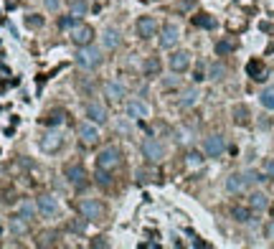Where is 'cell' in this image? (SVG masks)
I'll use <instances>...</instances> for the list:
<instances>
[{
  "mask_svg": "<svg viewBox=\"0 0 274 249\" xmlns=\"http://www.w3.org/2000/svg\"><path fill=\"white\" fill-rule=\"evenodd\" d=\"M87 117L94 125H104L107 122V109H104V104H99V102H89L87 104Z\"/></svg>",
  "mask_w": 274,
  "mask_h": 249,
  "instance_id": "14",
  "label": "cell"
},
{
  "mask_svg": "<svg viewBox=\"0 0 274 249\" xmlns=\"http://www.w3.org/2000/svg\"><path fill=\"white\" fill-rule=\"evenodd\" d=\"M178 38H180V28L175 23H165L163 26V31H160V46L163 49H173L178 43Z\"/></svg>",
  "mask_w": 274,
  "mask_h": 249,
  "instance_id": "5",
  "label": "cell"
},
{
  "mask_svg": "<svg viewBox=\"0 0 274 249\" xmlns=\"http://www.w3.org/2000/svg\"><path fill=\"white\" fill-rule=\"evenodd\" d=\"M92 38H94V28H92V26H84V23L74 26V31H71V41L76 43V46H89Z\"/></svg>",
  "mask_w": 274,
  "mask_h": 249,
  "instance_id": "7",
  "label": "cell"
},
{
  "mask_svg": "<svg viewBox=\"0 0 274 249\" xmlns=\"http://www.w3.org/2000/svg\"><path fill=\"white\" fill-rule=\"evenodd\" d=\"M196 102H198V92H196V89H188V92H183V97L178 99V107L188 109V107H193Z\"/></svg>",
  "mask_w": 274,
  "mask_h": 249,
  "instance_id": "21",
  "label": "cell"
},
{
  "mask_svg": "<svg viewBox=\"0 0 274 249\" xmlns=\"http://www.w3.org/2000/svg\"><path fill=\"white\" fill-rule=\"evenodd\" d=\"M234 122H236V125H246V122H249V109H246L244 104H236V107H234Z\"/></svg>",
  "mask_w": 274,
  "mask_h": 249,
  "instance_id": "27",
  "label": "cell"
},
{
  "mask_svg": "<svg viewBox=\"0 0 274 249\" xmlns=\"http://www.w3.org/2000/svg\"><path fill=\"white\" fill-rule=\"evenodd\" d=\"M147 115H150V107H147L142 99H130V102H127V117H132V120H145Z\"/></svg>",
  "mask_w": 274,
  "mask_h": 249,
  "instance_id": "15",
  "label": "cell"
},
{
  "mask_svg": "<svg viewBox=\"0 0 274 249\" xmlns=\"http://www.w3.org/2000/svg\"><path fill=\"white\" fill-rule=\"evenodd\" d=\"M234 49H236V43H234V41H219V43H216V54H219V56L231 54Z\"/></svg>",
  "mask_w": 274,
  "mask_h": 249,
  "instance_id": "30",
  "label": "cell"
},
{
  "mask_svg": "<svg viewBox=\"0 0 274 249\" xmlns=\"http://www.w3.org/2000/svg\"><path fill=\"white\" fill-rule=\"evenodd\" d=\"M64 175L69 178V183L76 186V188H84V186H87V170H84L81 166H66Z\"/></svg>",
  "mask_w": 274,
  "mask_h": 249,
  "instance_id": "11",
  "label": "cell"
},
{
  "mask_svg": "<svg viewBox=\"0 0 274 249\" xmlns=\"http://www.w3.org/2000/svg\"><path fill=\"white\" fill-rule=\"evenodd\" d=\"M79 211H81V216H87L89 221H94V219H99V214H102V206L94 201V198H84L81 203H79Z\"/></svg>",
  "mask_w": 274,
  "mask_h": 249,
  "instance_id": "16",
  "label": "cell"
},
{
  "mask_svg": "<svg viewBox=\"0 0 274 249\" xmlns=\"http://www.w3.org/2000/svg\"><path fill=\"white\" fill-rule=\"evenodd\" d=\"M26 23H28L31 28H41V26H44V18H41V15H28Z\"/></svg>",
  "mask_w": 274,
  "mask_h": 249,
  "instance_id": "38",
  "label": "cell"
},
{
  "mask_svg": "<svg viewBox=\"0 0 274 249\" xmlns=\"http://www.w3.org/2000/svg\"><path fill=\"white\" fill-rule=\"evenodd\" d=\"M135 28H137L140 38H153L158 33V20L153 15H142V18H137V26Z\"/></svg>",
  "mask_w": 274,
  "mask_h": 249,
  "instance_id": "6",
  "label": "cell"
},
{
  "mask_svg": "<svg viewBox=\"0 0 274 249\" xmlns=\"http://www.w3.org/2000/svg\"><path fill=\"white\" fill-rule=\"evenodd\" d=\"M203 79H206V74H203V69L198 66V69L193 72V82H203Z\"/></svg>",
  "mask_w": 274,
  "mask_h": 249,
  "instance_id": "42",
  "label": "cell"
},
{
  "mask_svg": "<svg viewBox=\"0 0 274 249\" xmlns=\"http://www.w3.org/2000/svg\"><path fill=\"white\" fill-rule=\"evenodd\" d=\"M61 145H64V138H61V132H56V130L46 132L44 138H41V150L44 153H56Z\"/></svg>",
  "mask_w": 274,
  "mask_h": 249,
  "instance_id": "10",
  "label": "cell"
},
{
  "mask_svg": "<svg viewBox=\"0 0 274 249\" xmlns=\"http://www.w3.org/2000/svg\"><path fill=\"white\" fill-rule=\"evenodd\" d=\"M36 206H38V211L44 214L46 219H51V216H56V211H58V201H56V196H41L38 201H36Z\"/></svg>",
  "mask_w": 274,
  "mask_h": 249,
  "instance_id": "12",
  "label": "cell"
},
{
  "mask_svg": "<svg viewBox=\"0 0 274 249\" xmlns=\"http://www.w3.org/2000/svg\"><path fill=\"white\" fill-rule=\"evenodd\" d=\"M145 74H147V77L160 74V61H158V59H147V64H145Z\"/></svg>",
  "mask_w": 274,
  "mask_h": 249,
  "instance_id": "31",
  "label": "cell"
},
{
  "mask_svg": "<svg viewBox=\"0 0 274 249\" xmlns=\"http://www.w3.org/2000/svg\"><path fill=\"white\" fill-rule=\"evenodd\" d=\"M104 94H107L112 102H119V99H124V94H127V89H124V84H122V82L110 79V82H104Z\"/></svg>",
  "mask_w": 274,
  "mask_h": 249,
  "instance_id": "13",
  "label": "cell"
},
{
  "mask_svg": "<svg viewBox=\"0 0 274 249\" xmlns=\"http://www.w3.org/2000/svg\"><path fill=\"white\" fill-rule=\"evenodd\" d=\"M102 43H104V49H117L119 46V31L107 28V31L102 33Z\"/></svg>",
  "mask_w": 274,
  "mask_h": 249,
  "instance_id": "20",
  "label": "cell"
},
{
  "mask_svg": "<svg viewBox=\"0 0 274 249\" xmlns=\"http://www.w3.org/2000/svg\"><path fill=\"white\" fill-rule=\"evenodd\" d=\"M246 74L254 79V82H264V79H267V69L262 66V61H257V59L246 64Z\"/></svg>",
  "mask_w": 274,
  "mask_h": 249,
  "instance_id": "19",
  "label": "cell"
},
{
  "mask_svg": "<svg viewBox=\"0 0 274 249\" xmlns=\"http://www.w3.org/2000/svg\"><path fill=\"white\" fill-rule=\"evenodd\" d=\"M140 150H142V158H145L147 163H160L163 158H165V148L155 138H145L142 145H140Z\"/></svg>",
  "mask_w": 274,
  "mask_h": 249,
  "instance_id": "2",
  "label": "cell"
},
{
  "mask_svg": "<svg viewBox=\"0 0 274 249\" xmlns=\"http://www.w3.org/2000/svg\"><path fill=\"white\" fill-rule=\"evenodd\" d=\"M193 26H198V28H216V20L211 18V15H196L193 18Z\"/></svg>",
  "mask_w": 274,
  "mask_h": 249,
  "instance_id": "28",
  "label": "cell"
},
{
  "mask_svg": "<svg viewBox=\"0 0 274 249\" xmlns=\"http://www.w3.org/2000/svg\"><path fill=\"white\" fill-rule=\"evenodd\" d=\"M231 216H234L239 224H246V221H251V209H246V206H234V209H231Z\"/></svg>",
  "mask_w": 274,
  "mask_h": 249,
  "instance_id": "24",
  "label": "cell"
},
{
  "mask_svg": "<svg viewBox=\"0 0 274 249\" xmlns=\"http://www.w3.org/2000/svg\"><path fill=\"white\" fill-rule=\"evenodd\" d=\"M71 15H74V18L87 15V3H84V0H79V3H74V5H71Z\"/></svg>",
  "mask_w": 274,
  "mask_h": 249,
  "instance_id": "34",
  "label": "cell"
},
{
  "mask_svg": "<svg viewBox=\"0 0 274 249\" xmlns=\"http://www.w3.org/2000/svg\"><path fill=\"white\" fill-rule=\"evenodd\" d=\"M246 186H249V183H246L244 173H231V175L226 178V191H228V193H241Z\"/></svg>",
  "mask_w": 274,
  "mask_h": 249,
  "instance_id": "17",
  "label": "cell"
},
{
  "mask_svg": "<svg viewBox=\"0 0 274 249\" xmlns=\"http://www.w3.org/2000/svg\"><path fill=\"white\" fill-rule=\"evenodd\" d=\"M87 224H89V219H87V216H81V219H74V221L69 224V229L76 232V234H81V232H87Z\"/></svg>",
  "mask_w": 274,
  "mask_h": 249,
  "instance_id": "29",
  "label": "cell"
},
{
  "mask_svg": "<svg viewBox=\"0 0 274 249\" xmlns=\"http://www.w3.org/2000/svg\"><path fill=\"white\" fill-rule=\"evenodd\" d=\"M79 138H81L84 145H97V143H99V125L84 122V125L79 127Z\"/></svg>",
  "mask_w": 274,
  "mask_h": 249,
  "instance_id": "9",
  "label": "cell"
},
{
  "mask_svg": "<svg viewBox=\"0 0 274 249\" xmlns=\"http://www.w3.org/2000/svg\"><path fill=\"white\" fill-rule=\"evenodd\" d=\"M223 150H226V143H223L221 135H208V138L203 140V153L208 158H221Z\"/></svg>",
  "mask_w": 274,
  "mask_h": 249,
  "instance_id": "4",
  "label": "cell"
},
{
  "mask_svg": "<svg viewBox=\"0 0 274 249\" xmlns=\"http://www.w3.org/2000/svg\"><path fill=\"white\" fill-rule=\"evenodd\" d=\"M259 102L264 109H274V86H267L264 92L259 94Z\"/></svg>",
  "mask_w": 274,
  "mask_h": 249,
  "instance_id": "25",
  "label": "cell"
},
{
  "mask_svg": "<svg viewBox=\"0 0 274 249\" xmlns=\"http://www.w3.org/2000/svg\"><path fill=\"white\" fill-rule=\"evenodd\" d=\"M201 163H203V153H196V150L188 153V166L196 168V166H201Z\"/></svg>",
  "mask_w": 274,
  "mask_h": 249,
  "instance_id": "37",
  "label": "cell"
},
{
  "mask_svg": "<svg viewBox=\"0 0 274 249\" xmlns=\"http://www.w3.org/2000/svg\"><path fill=\"white\" fill-rule=\"evenodd\" d=\"M167 64H170V69L175 74H183V72L191 69V54L188 51H175L170 59H167Z\"/></svg>",
  "mask_w": 274,
  "mask_h": 249,
  "instance_id": "8",
  "label": "cell"
},
{
  "mask_svg": "<svg viewBox=\"0 0 274 249\" xmlns=\"http://www.w3.org/2000/svg\"><path fill=\"white\" fill-rule=\"evenodd\" d=\"M76 64L81 66V69H97V66L102 64V51L94 49L92 43H89V46H79V51H76Z\"/></svg>",
  "mask_w": 274,
  "mask_h": 249,
  "instance_id": "1",
  "label": "cell"
},
{
  "mask_svg": "<svg viewBox=\"0 0 274 249\" xmlns=\"http://www.w3.org/2000/svg\"><path fill=\"white\" fill-rule=\"evenodd\" d=\"M267 206H269V196L267 193L254 191V193L249 196V209L251 211H267Z\"/></svg>",
  "mask_w": 274,
  "mask_h": 249,
  "instance_id": "18",
  "label": "cell"
},
{
  "mask_svg": "<svg viewBox=\"0 0 274 249\" xmlns=\"http://www.w3.org/2000/svg\"><path fill=\"white\" fill-rule=\"evenodd\" d=\"M119 150L117 148H104V150H99L97 153V168H102V170H114L117 166H119Z\"/></svg>",
  "mask_w": 274,
  "mask_h": 249,
  "instance_id": "3",
  "label": "cell"
},
{
  "mask_svg": "<svg viewBox=\"0 0 274 249\" xmlns=\"http://www.w3.org/2000/svg\"><path fill=\"white\" fill-rule=\"evenodd\" d=\"M66 117H64V109H54V112H49V115L44 117V122L46 125H51V127H56V125H61Z\"/></svg>",
  "mask_w": 274,
  "mask_h": 249,
  "instance_id": "26",
  "label": "cell"
},
{
  "mask_svg": "<svg viewBox=\"0 0 274 249\" xmlns=\"http://www.w3.org/2000/svg\"><path fill=\"white\" fill-rule=\"evenodd\" d=\"M97 183L107 188V186L112 183V178H110V170H102V168H99V173H97Z\"/></svg>",
  "mask_w": 274,
  "mask_h": 249,
  "instance_id": "35",
  "label": "cell"
},
{
  "mask_svg": "<svg viewBox=\"0 0 274 249\" xmlns=\"http://www.w3.org/2000/svg\"><path fill=\"white\" fill-rule=\"evenodd\" d=\"M223 74H226V66L223 64H214L211 72H208V79H223Z\"/></svg>",
  "mask_w": 274,
  "mask_h": 249,
  "instance_id": "32",
  "label": "cell"
},
{
  "mask_svg": "<svg viewBox=\"0 0 274 249\" xmlns=\"http://www.w3.org/2000/svg\"><path fill=\"white\" fill-rule=\"evenodd\" d=\"M264 234H267V239H274V221H269V224H267Z\"/></svg>",
  "mask_w": 274,
  "mask_h": 249,
  "instance_id": "41",
  "label": "cell"
},
{
  "mask_svg": "<svg viewBox=\"0 0 274 249\" xmlns=\"http://www.w3.org/2000/svg\"><path fill=\"white\" fill-rule=\"evenodd\" d=\"M36 209H38V206H33L31 201H20V203H18V214L23 216L26 221H31V219L36 216Z\"/></svg>",
  "mask_w": 274,
  "mask_h": 249,
  "instance_id": "23",
  "label": "cell"
},
{
  "mask_svg": "<svg viewBox=\"0 0 274 249\" xmlns=\"http://www.w3.org/2000/svg\"><path fill=\"white\" fill-rule=\"evenodd\" d=\"M10 232H13V234H26V232H28V221L20 216V214H15V216L10 219Z\"/></svg>",
  "mask_w": 274,
  "mask_h": 249,
  "instance_id": "22",
  "label": "cell"
},
{
  "mask_svg": "<svg viewBox=\"0 0 274 249\" xmlns=\"http://www.w3.org/2000/svg\"><path fill=\"white\" fill-rule=\"evenodd\" d=\"M262 173L267 175V180H274V161H264L262 163Z\"/></svg>",
  "mask_w": 274,
  "mask_h": 249,
  "instance_id": "36",
  "label": "cell"
},
{
  "mask_svg": "<svg viewBox=\"0 0 274 249\" xmlns=\"http://www.w3.org/2000/svg\"><path fill=\"white\" fill-rule=\"evenodd\" d=\"M58 26H61V28H71V26H76V18H74V15H66V18L58 20Z\"/></svg>",
  "mask_w": 274,
  "mask_h": 249,
  "instance_id": "39",
  "label": "cell"
},
{
  "mask_svg": "<svg viewBox=\"0 0 274 249\" xmlns=\"http://www.w3.org/2000/svg\"><path fill=\"white\" fill-rule=\"evenodd\" d=\"M44 3H46L49 10H58L61 8V0H44Z\"/></svg>",
  "mask_w": 274,
  "mask_h": 249,
  "instance_id": "40",
  "label": "cell"
},
{
  "mask_svg": "<svg viewBox=\"0 0 274 249\" xmlns=\"http://www.w3.org/2000/svg\"><path fill=\"white\" fill-rule=\"evenodd\" d=\"M153 178H155L153 170H137V173H135V180H137V183H150Z\"/></svg>",
  "mask_w": 274,
  "mask_h": 249,
  "instance_id": "33",
  "label": "cell"
},
{
  "mask_svg": "<svg viewBox=\"0 0 274 249\" xmlns=\"http://www.w3.org/2000/svg\"><path fill=\"white\" fill-rule=\"evenodd\" d=\"M92 247H110V244L104 242V237H99V239H94V242H92Z\"/></svg>",
  "mask_w": 274,
  "mask_h": 249,
  "instance_id": "43",
  "label": "cell"
},
{
  "mask_svg": "<svg viewBox=\"0 0 274 249\" xmlns=\"http://www.w3.org/2000/svg\"><path fill=\"white\" fill-rule=\"evenodd\" d=\"M41 244H44V247H46V244H54V234H44V242H41Z\"/></svg>",
  "mask_w": 274,
  "mask_h": 249,
  "instance_id": "44",
  "label": "cell"
}]
</instances>
